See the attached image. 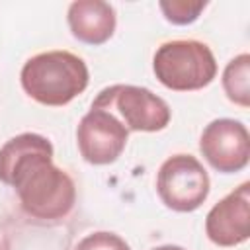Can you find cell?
Returning a JSON list of instances; mask_svg holds the SVG:
<instances>
[{
  "label": "cell",
  "instance_id": "1",
  "mask_svg": "<svg viewBox=\"0 0 250 250\" xmlns=\"http://www.w3.org/2000/svg\"><path fill=\"white\" fill-rule=\"evenodd\" d=\"M0 182L16 189L21 209L33 219H62L76 201L72 178L53 164V145L37 133H20L2 145Z\"/></svg>",
  "mask_w": 250,
  "mask_h": 250
},
{
  "label": "cell",
  "instance_id": "2",
  "mask_svg": "<svg viewBox=\"0 0 250 250\" xmlns=\"http://www.w3.org/2000/svg\"><path fill=\"white\" fill-rule=\"evenodd\" d=\"M20 80L29 98L43 105L59 107L86 90L90 72L86 62L74 53L47 51L25 61Z\"/></svg>",
  "mask_w": 250,
  "mask_h": 250
},
{
  "label": "cell",
  "instance_id": "3",
  "mask_svg": "<svg viewBox=\"0 0 250 250\" xmlns=\"http://www.w3.org/2000/svg\"><path fill=\"white\" fill-rule=\"evenodd\" d=\"M152 70L162 86L176 92H191L213 82L217 61L209 45L195 39H174L156 49Z\"/></svg>",
  "mask_w": 250,
  "mask_h": 250
},
{
  "label": "cell",
  "instance_id": "4",
  "mask_svg": "<svg viewBox=\"0 0 250 250\" xmlns=\"http://www.w3.org/2000/svg\"><path fill=\"white\" fill-rule=\"evenodd\" d=\"M92 107H104L113 113L127 131H145L154 133L162 131L170 123V107L168 104L152 94L148 88L131 86V84H113L104 88Z\"/></svg>",
  "mask_w": 250,
  "mask_h": 250
},
{
  "label": "cell",
  "instance_id": "5",
  "mask_svg": "<svg viewBox=\"0 0 250 250\" xmlns=\"http://www.w3.org/2000/svg\"><path fill=\"white\" fill-rule=\"evenodd\" d=\"M209 174L191 154H174L162 162L156 174V191L160 201L178 213H191L203 205L209 195Z\"/></svg>",
  "mask_w": 250,
  "mask_h": 250
},
{
  "label": "cell",
  "instance_id": "6",
  "mask_svg": "<svg viewBox=\"0 0 250 250\" xmlns=\"http://www.w3.org/2000/svg\"><path fill=\"white\" fill-rule=\"evenodd\" d=\"M129 131L104 107H90L76 129V143L82 158L94 166L115 162L125 150Z\"/></svg>",
  "mask_w": 250,
  "mask_h": 250
},
{
  "label": "cell",
  "instance_id": "7",
  "mask_svg": "<svg viewBox=\"0 0 250 250\" xmlns=\"http://www.w3.org/2000/svg\"><path fill=\"white\" fill-rule=\"evenodd\" d=\"M199 150L217 172H240L250 160V133L236 119H215L203 129Z\"/></svg>",
  "mask_w": 250,
  "mask_h": 250
},
{
  "label": "cell",
  "instance_id": "8",
  "mask_svg": "<svg viewBox=\"0 0 250 250\" xmlns=\"http://www.w3.org/2000/svg\"><path fill=\"white\" fill-rule=\"evenodd\" d=\"M207 238L217 246H238L250 236V184L244 182L219 203L211 207L205 217Z\"/></svg>",
  "mask_w": 250,
  "mask_h": 250
},
{
  "label": "cell",
  "instance_id": "9",
  "mask_svg": "<svg viewBox=\"0 0 250 250\" xmlns=\"http://www.w3.org/2000/svg\"><path fill=\"white\" fill-rule=\"evenodd\" d=\"M66 21L72 35L86 45H102L115 31V10L104 0H78L68 6Z\"/></svg>",
  "mask_w": 250,
  "mask_h": 250
},
{
  "label": "cell",
  "instance_id": "10",
  "mask_svg": "<svg viewBox=\"0 0 250 250\" xmlns=\"http://www.w3.org/2000/svg\"><path fill=\"white\" fill-rule=\"evenodd\" d=\"M223 90L227 98L240 105L250 107V55L240 53L229 61L223 70Z\"/></svg>",
  "mask_w": 250,
  "mask_h": 250
},
{
  "label": "cell",
  "instance_id": "11",
  "mask_svg": "<svg viewBox=\"0 0 250 250\" xmlns=\"http://www.w3.org/2000/svg\"><path fill=\"white\" fill-rule=\"evenodd\" d=\"M205 0H162L158 8L162 10L164 18L174 25H188L193 23L199 14L205 10Z\"/></svg>",
  "mask_w": 250,
  "mask_h": 250
},
{
  "label": "cell",
  "instance_id": "12",
  "mask_svg": "<svg viewBox=\"0 0 250 250\" xmlns=\"http://www.w3.org/2000/svg\"><path fill=\"white\" fill-rule=\"evenodd\" d=\"M74 250H131V248L119 234L107 232V230H98V232H90L82 240H78Z\"/></svg>",
  "mask_w": 250,
  "mask_h": 250
},
{
  "label": "cell",
  "instance_id": "13",
  "mask_svg": "<svg viewBox=\"0 0 250 250\" xmlns=\"http://www.w3.org/2000/svg\"><path fill=\"white\" fill-rule=\"evenodd\" d=\"M150 250H186V248L176 246V244H162V246H156V248H150Z\"/></svg>",
  "mask_w": 250,
  "mask_h": 250
},
{
  "label": "cell",
  "instance_id": "14",
  "mask_svg": "<svg viewBox=\"0 0 250 250\" xmlns=\"http://www.w3.org/2000/svg\"><path fill=\"white\" fill-rule=\"evenodd\" d=\"M0 250H2V248H0Z\"/></svg>",
  "mask_w": 250,
  "mask_h": 250
}]
</instances>
